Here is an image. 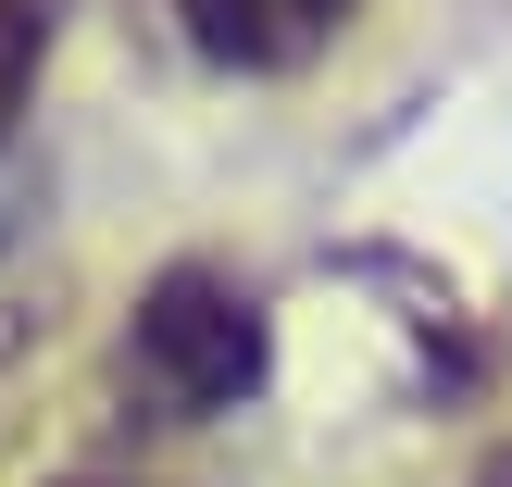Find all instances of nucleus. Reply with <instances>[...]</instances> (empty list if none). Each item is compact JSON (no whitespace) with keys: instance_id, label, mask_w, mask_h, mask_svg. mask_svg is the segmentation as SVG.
<instances>
[{"instance_id":"obj_1","label":"nucleus","mask_w":512,"mask_h":487,"mask_svg":"<svg viewBox=\"0 0 512 487\" xmlns=\"http://www.w3.org/2000/svg\"><path fill=\"white\" fill-rule=\"evenodd\" d=\"M275 375V313L238 288L225 263H163L138 288L113 338V400L150 425H213V413H250Z\"/></svg>"},{"instance_id":"obj_3","label":"nucleus","mask_w":512,"mask_h":487,"mask_svg":"<svg viewBox=\"0 0 512 487\" xmlns=\"http://www.w3.org/2000/svg\"><path fill=\"white\" fill-rule=\"evenodd\" d=\"M50 38H63V0H0V150H13L25 100L50 75Z\"/></svg>"},{"instance_id":"obj_4","label":"nucleus","mask_w":512,"mask_h":487,"mask_svg":"<svg viewBox=\"0 0 512 487\" xmlns=\"http://www.w3.org/2000/svg\"><path fill=\"white\" fill-rule=\"evenodd\" d=\"M475 487H512V438H500V450H488V463H475Z\"/></svg>"},{"instance_id":"obj_2","label":"nucleus","mask_w":512,"mask_h":487,"mask_svg":"<svg viewBox=\"0 0 512 487\" xmlns=\"http://www.w3.org/2000/svg\"><path fill=\"white\" fill-rule=\"evenodd\" d=\"M350 13L363 0H175V25L213 75H300L350 38Z\"/></svg>"}]
</instances>
